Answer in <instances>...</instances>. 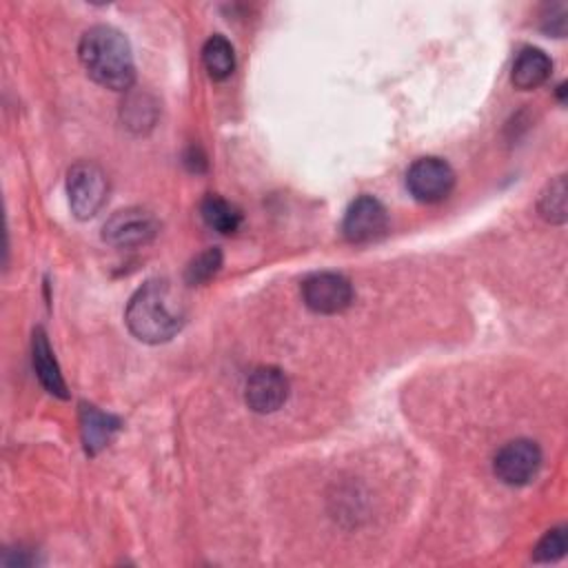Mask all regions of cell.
Returning <instances> with one entry per match:
<instances>
[{"instance_id": "cell-1", "label": "cell", "mask_w": 568, "mask_h": 568, "mask_svg": "<svg viewBox=\"0 0 568 568\" xmlns=\"http://www.w3.org/2000/svg\"><path fill=\"white\" fill-rule=\"evenodd\" d=\"M186 304L166 280L144 282L129 300L124 322L129 331L146 344L169 342L184 324Z\"/></svg>"}, {"instance_id": "cell-2", "label": "cell", "mask_w": 568, "mask_h": 568, "mask_svg": "<svg viewBox=\"0 0 568 568\" xmlns=\"http://www.w3.org/2000/svg\"><path fill=\"white\" fill-rule=\"evenodd\" d=\"M78 55L91 80L111 91H126L135 82L131 44L124 33L109 24L87 29L80 38Z\"/></svg>"}, {"instance_id": "cell-3", "label": "cell", "mask_w": 568, "mask_h": 568, "mask_svg": "<svg viewBox=\"0 0 568 568\" xmlns=\"http://www.w3.org/2000/svg\"><path fill=\"white\" fill-rule=\"evenodd\" d=\"M109 180L93 162H75L67 173V195L78 220L93 217L106 202Z\"/></svg>"}, {"instance_id": "cell-4", "label": "cell", "mask_w": 568, "mask_h": 568, "mask_svg": "<svg viewBox=\"0 0 568 568\" xmlns=\"http://www.w3.org/2000/svg\"><path fill=\"white\" fill-rule=\"evenodd\" d=\"M455 186V173L450 164L442 158L426 155L415 160L406 171L408 193L424 204H435L448 197Z\"/></svg>"}, {"instance_id": "cell-5", "label": "cell", "mask_w": 568, "mask_h": 568, "mask_svg": "<svg viewBox=\"0 0 568 568\" xmlns=\"http://www.w3.org/2000/svg\"><path fill=\"white\" fill-rule=\"evenodd\" d=\"M493 468L504 484L524 486L541 468V448L532 439H513L497 450Z\"/></svg>"}, {"instance_id": "cell-6", "label": "cell", "mask_w": 568, "mask_h": 568, "mask_svg": "<svg viewBox=\"0 0 568 568\" xmlns=\"http://www.w3.org/2000/svg\"><path fill=\"white\" fill-rule=\"evenodd\" d=\"M302 297L311 311L322 315H335L351 306L353 286L339 273H313L302 282Z\"/></svg>"}, {"instance_id": "cell-7", "label": "cell", "mask_w": 568, "mask_h": 568, "mask_svg": "<svg viewBox=\"0 0 568 568\" xmlns=\"http://www.w3.org/2000/svg\"><path fill=\"white\" fill-rule=\"evenodd\" d=\"M160 231L153 213L144 209H122L113 213L102 226V240L113 246H142Z\"/></svg>"}, {"instance_id": "cell-8", "label": "cell", "mask_w": 568, "mask_h": 568, "mask_svg": "<svg viewBox=\"0 0 568 568\" xmlns=\"http://www.w3.org/2000/svg\"><path fill=\"white\" fill-rule=\"evenodd\" d=\"M386 226L388 215L384 204L373 195H359L344 213L342 233L353 244H366L382 237Z\"/></svg>"}, {"instance_id": "cell-9", "label": "cell", "mask_w": 568, "mask_h": 568, "mask_svg": "<svg viewBox=\"0 0 568 568\" xmlns=\"http://www.w3.org/2000/svg\"><path fill=\"white\" fill-rule=\"evenodd\" d=\"M288 397V379L277 366L255 368L244 388L246 406L255 413H275Z\"/></svg>"}, {"instance_id": "cell-10", "label": "cell", "mask_w": 568, "mask_h": 568, "mask_svg": "<svg viewBox=\"0 0 568 568\" xmlns=\"http://www.w3.org/2000/svg\"><path fill=\"white\" fill-rule=\"evenodd\" d=\"M31 362H33V371L38 382L44 386V390H49L51 395L64 399L69 397L67 393V384L64 377L60 373V366L53 357V348L49 344V337L44 333V328H36L33 331V339H31Z\"/></svg>"}, {"instance_id": "cell-11", "label": "cell", "mask_w": 568, "mask_h": 568, "mask_svg": "<svg viewBox=\"0 0 568 568\" xmlns=\"http://www.w3.org/2000/svg\"><path fill=\"white\" fill-rule=\"evenodd\" d=\"M118 428H120L118 417L102 413L93 404H80V433H82L84 450L89 455H95L104 446H109V442L113 439Z\"/></svg>"}, {"instance_id": "cell-12", "label": "cell", "mask_w": 568, "mask_h": 568, "mask_svg": "<svg viewBox=\"0 0 568 568\" xmlns=\"http://www.w3.org/2000/svg\"><path fill=\"white\" fill-rule=\"evenodd\" d=\"M550 71H552V62L546 55V51L537 47H524L513 62L510 82L521 91H530L544 84L550 78Z\"/></svg>"}, {"instance_id": "cell-13", "label": "cell", "mask_w": 568, "mask_h": 568, "mask_svg": "<svg viewBox=\"0 0 568 568\" xmlns=\"http://www.w3.org/2000/svg\"><path fill=\"white\" fill-rule=\"evenodd\" d=\"M200 215L209 229L224 235L235 233L242 224L240 209L220 195H206L200 204Z\"/></svg>"}, {"instance_id": "cell-14", "label": "cell", "mask_w": 568, "mask_h": 568, "mask_svg": "<svg viewBox=\"0 0 568 568\" xmlns=\"http://www.w3.org/2000/svg\"><path fill=\"white\" fill-rule=\"evenodd\" d=\"M202 62L211 80H226L235 69L233 44L224 36H211L202 47Z\"/></svg>"}, {"instance_id": "cell-15", "label": "cell", "mask_w": 568, "mask_h": 568, "mask_svg": "<svg viewBox=\"0 0 568 568\" xmlns=\"http://www.w3.org/2000/svg\"><path fill=\"white\" fill-rule=\"evenodd\" d=\"M537 209H539V215L550 224L566 222V178L564 175H557L552 182L546 184V189L539 195Z\"/></svg>"}, {"instance_id": "cell-16", "label": "cell", "mask_w": 568, "mask_h": 568, "mask_svg": "<svg viewBox=\"0 0 568 568\" xmlns=\"http://www.w3.org/2000/svg\"><path fill=\"white\" fill-rule=\"evenodd\" d=\"M220 266H222V251L217 246H211L189 262L184 271V280L186 284H204L220 271Z\"/></svg>"}, {"instance_id": "cell-17", "label": "cell", "mask_w": 568, "mask_h": 568, "mask_svg": "<svg viewBox=\"0 0 568 568\" xmlns=\"http://www.w3.org/2000/svg\"><path fill=\"white\" fill-rule=\"evenodd\" d=\"M566 548H568L566 528H564V526L550 528V530L539 539V544L535 546V550H532V561H537V564L557 561V559H561V557L566 555Z\"/></svg>"}, {"instance_id": "cell-18", "label": "cell", "mask_w": 568, "mask_h": 568, "mask_svg": "<svg viewBox=\"0 0 568 568\" xmlns=\"http://www.w3.org/2000/svg\"><path fill=\"white\" fill-rule=\"evenodd\" d=\"M544 31L550 36L561 38L566 33V7L564 4H550L544 16Z\"/></svg>"}]
</instances>
